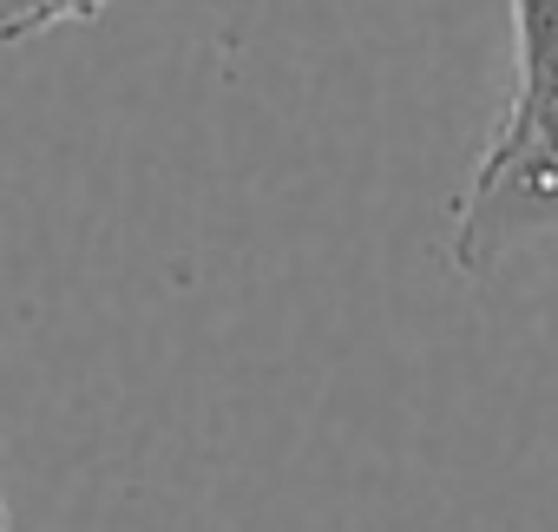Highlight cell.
Returning a JSON list of instances; mask_svg holds the SVG:
<instances>
[{
  "label": "cell",
  "instance_id": "obj_1",
  "mask_svg": "<svg viewBox=\"0 0 558 532\" xmlns=\"http://www.w3.org/2000/svg\"><path fill=\"white\" fill-rule=\"evenodd\" d=\"M558 237V86H512L466 191L447 210V263L493 277L506 256Z\"/></svg>",
  "mask_w": 558,
  "mask_h": 532
},
{
  "label": "cell",
  "instance_id": "obj_2",
  "mask_svg": "<svg viewBox=\"0 0 558 532\" xmlns=\"http://www.w3.org/2000/svg\"><path fill=\"white\" fill-rule=\"evenodd\" d=\"M519 86H558V0H512Z\"/></svg>",
  "mask_w": 558,
  "mask_h": 532
},
{
  "label": "cell",
  "instance_id": "obj_3",
  "mask_svg": "<svg viewBox=\"0 0 558 532\" xmlns=\"http://www.w3.org/2000/svg\"><path fill=\"white\" fill-rule=\"evenodd\" d=\"M106 8H119V0H21V8H8L0 14V47H21V40H40V34H53V27H86V21H99Z\"/></svg>",
  "mask_w": 558,
  "mask_h": 532
},
{
  "label": "cell",
  "instance_id": "obj_4",
  "mask_svg": "<svg viewBox=\"0 0 558 532\" xmlns=\"http://www.w3.org/2000/svg\"><path fill=\"white\" fill-rule=\"evenodd\" d=\"M0 532H14V519H8V499H0Z\"/></svg>",
  "mask_w": 558,
  "mask_h": 532
},
{
  "label": "cell",
  "instance_id": "obj_5",
  "mask_svg": "<svg viewBox=\"0 0 558 532\" xmlns=\"http://www.w3.org/2000/svg\"><path fill=\"white\" fill-rule=\"evenodd\" d=\"M8 8H21V0H0V14H8Z\"/></svg>",
  "mask_w": 558,
  "mask_h": 532
}]
</instances>
